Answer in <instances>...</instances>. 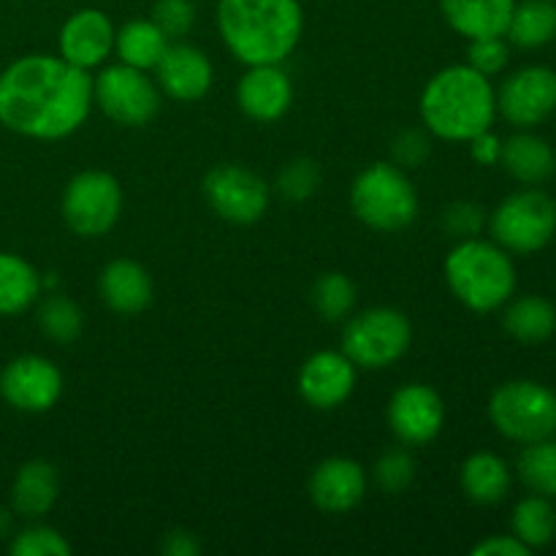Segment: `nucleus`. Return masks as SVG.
<instances>
[{"label":"nucleus","mask_w":556,"mask_h":556,"mask_svg":"<svg viewBox=\"0 0 556 556\" xmlns=\"http://www.w3.org/2000/svg\"><path fill=\"white\" fill-rule=\"evenodd\" d=\"M92 76L52 54H27L0 74V125L38 141L76 134L90 117Z\"/></svg>","instance_id":"nucleus-1"},{"label":"nucleus","mask_w":556,"mask_h":556,"mask_svg":"<svg viewBox=\"0 0 556 556\" xmlns=\"http://www.w3.org/2000/svg\"><path fill=\"white\" fill-rule=\"evenodd\" d=\"M217 30L239 63H286L302 41L304 11L299 0H220Z\"/></svg>","instance_id":"nucleus-2"},{"label":"nucleus","mask_w":556,"mask_h":556,"mask_svg":"<svg viewBox=\"0 0 556 556\" xmlns=\"http://www.w3.org/2000/svg\"><path fill=\"white\" fill-rule=\"evenodd\" d=\"M421 123L434 139L470 141L492 128L497 117V92L492 79L472 65L459 63L438 71L418 98Z\"/></svg>","instance_id":"nucleus-3"},{"label":"nucleus","mask_w":556,"mask_h":556,"mask_svg":"<svg viewBox=\"0 0 556 556\" xmlns=\"http://www.w3.org/2000/svg\"><path fill=\"white\" fill-rule=\"evenodd\" d=\"M443 269L451 293L472 313H494L505 307L516 291L510 253L486 239H462L448 253Z\"/></svg>","instance_id":"nucleus-4"},{"label":"nucleus","mask_w":556,"mask_h":556,"mask_svg":"<svg viewBox=\"0 0 556 556\" xmlns=\"http://www.w3.org/2000/svg\"><path fill=\"white\" fill-rule=\"evenodd\" d=\"M353 215L372 231L396 233L418 217V193L405 168L396 163H372L351 185Z\"/></svg>","instance_id":"nucleus-5"},{"label":"nucleus","mask_w":556,"mask_h":556,"mask_svg":"<svg viewBox=\"0 0 556 556\" xmlns=\"http://www.w3.org/2000/svg\"><path fill=\"white\" fill-rule=\"evenodd\" d=\"M489 421L521 445L554 438L556 394L538 380H508L489 400Z\"/></svg>","instance_id":"nucleus-6"},{"label":"nucleus","mask_w":556,"mask_h":556,"mask_svg":"<svg viewBox=\"0 0 556 556\" xmlns=\"http://www.w3.org/2000/svg\"><path fill=\"white\" fill-rule=\"evenodd\" d=\"M413 342V326L402 309L369 307L348 318L342 353L358 369H386L400 362Z\"/></svg>","instance_id":"nucleus-7"},{"label":"nucleus","mask_w":556,"mask_h":556,"mask_svg":"<svg viewBox=\"0 0 556 556\" xmlns=\"http://www.w3.org/2000/svg\"><path fill=\"white\" fill-rule=\"evenodd\" d=\"M489 231L503 250L532 255L546 248L556 233V201L535 188L516 190L489 215Z\"/></svg>","instance_id":"nucleus-8"},{"label":"nucleus","mask_w":556,"mask_h":556,"mask_svg":"<svg viewBox=\"0 0 556 556\" xmlns=\"http://www.w3.org/2000/svg\"><path fill=\"white\" fill-rule=\"evenodd\" d=\"M60 212L76 237H106L123 215V188L109 172H79L65 185Z\"/></svg>","instance_id":"nucleus-9"},{"label":"nucleus","mask_w":556,"mask_h":556,"mask_svg":"<svg viewBox=\"0 0 556 556\" xmlns=\"http://www.w3.org/2000/svg\"><path fill=\"white\" fill-rule=\"evenodd\" d=\"M92 101L112 123L141 128L152 123L161 109V87L147 76V71L114 63L92 76Z\"/></svg>","instance_id":"nucleus-10"},{"label":"nucleus","mask_w":556,"mask_h":556,"mask_svg":"<svg viewBox=\"0 0 556 556\" xmlns=\"http://www.w3.org/2000/svg\"><path fill=\"white\" fill-rule=\"evenodd\" d=\"M201 190H204V199L212 212L233 226L258 223L271 201L269 185L264 182V177L250 172L248 166H237V163H223V166L206 172Z\"/></svg>","instance_id":"nucleus-11"},{"label":"nucleus","mask_w":556,"mask_h":556,"mask_svg":"<svg viewBox=\"0 0 556 556\" xmlns=\"http://www.w3.org/2000/svg\"><path fill=\"white\" fill-rule=\"evenodd\" d=\"M0 396L20 413H47L63 396V372L38 353L16 356L0 372Z\"/></svg>","instance_id":"nucleus-12"},{"label":"nucleus","mask_w":556,"mask_h":556,"mask_svg":"<svg viewBox=\"0 0 556 556\" xmlns=\"http://www.w3.org/2000/svg\"><path fill=\"white\" fill-rule=\"evenodd\" d=\"M556 109V71L527 65L510 74L497 92V112L516 128H535Z\"/></svg>","instance_id":"nucleus-13"},{"label":"nucleus","mask_w":556,"mask_h":556,"mask_svg":"<svg viewBox=\"0 0 556 556\" xmlns=\"http://www.w3.org/2000/svg\"><path fill=\"white\" fill-rule=\"evenodd\" d=\"M386 418L402 445H427L443 432V396L427 383H405L391 396Z\"/></svg>","instance_id":"nucleus-14"},{"label":"nucleus","mask_w":556,"mask_h":556,"mask_svg":"<svg viewBox=\"0 0 556 556\" xmlns=\"http://www.w3.org/2000/svg\"><path fill=\"white\" fill-rule=\"evenodd\" d=\"M356 364L342 351H318L299 369V394L315 410H334L356 389Z\"/></svg>","instance_id":"nucleus-15"},{"label":"nucleus","mask_w":556,"mask_h":556,"mask_svg":"<svg viewBox=\"0 0 556 556\" xmlns=\"http://www.w3.org/2000/svg\"><path fill=\"white\" fill-rule=\"evenodd\" d=\"M152 71H155V81L163 96L179 103L204 98L215 81V68H212V60L206 58L204 49L185 41L168 43V49Z\"/></svg>","instance_id":"nucleus-16"},{"label":"nucleus","mask_w":556,"mask_h":556,"mask_svg":"<svg viewBox=\"0 0 556 556\" xmlns=\"http://www.w3.org/2000/svg\"><path fill=\"white\" fill-rule=\"evenodd\" d=\"M60 58L76 68L92 71L114 52V25L101 9H79L63 22L58 36Z\"/></svg>","instance_id":"nucleus-17"},{"label":"nucleus","mask_w":556,"mask_h":556,"mask_svg":"<svg viewBox=\"0 0 556 556\" xmlns=\"http://www.w3.org/2000/svg\"><path fill=\"white\" fill-rule=\"evenodd\" d=\"M237 103L255 123H277L293 103V81L282 63L248 65L237 85Z\"/></svg>","instance_id":"nucleus-18"},{"label":"nucleus","mask_w":556,"mask_h":556,"mask_svg":"<svg viewBox=\"0 0 556 556\" xmlns=\"http://www.w3.org/2000/svg\"><path fill=\"white\" fill-rule=\"evenodd\" d=\"M307 492L315 508L324 514H348L367 494V470L356 459L331 456L315 467Z\"/></svg>","instance_id":"nucleus-19"},{"label":"nucleus","mask_w":556,"mask_h":556,"mask_svg":"<svg viewBox=\"0 0 556 556\" xmlns=\"http://www.w3.org/2000/svg\"><path fill=\"white\" fill-rule=\"evenodd\" d=\"M98 293L112 313L139 315L152 302V277L139 261L114 258L98 275Z\"/></svg>","instance_id":"nucleus-20"},{"label":"nucleus","mask_w":556,"mask_h":556,"mask_svg":"<svg viewBox=\"0 0 556 556\" xmlns=\"http://www.w3.org/2000/svg\"><path fill=\"white\" fill-rule=\"evenodd\" d=\"M60 476L52 462L30 459L16 470L11 483V510L22 519H41L58 505Z\"/></svg>","instance_id":"nucleus-21"},{"label":"nucleus","mask_w":556,"mask_h":556,"mask_svg":"<svg viewBox=\"0 0 556 556\" xmlns=\"http://www.w3.org/2000/svg\"><path fill=\"white\" fill-rule=\"evenodd\" d=\"M516 0H440L445 22L467 41L505 36Z\"/></svg>","instance_id":"nucleus-22"},{"label":"nucleus","mask_w":556,"mask_h":556,"mask_svg":"<svg viewBox=\"0 0 556 556\" xmlns=\"http://www.w3.org/2000/svg\"><path fill=\"white\" fill-rule=\"evenodd\" d=\"M500 163L514 179L525 185H541L556 172V155L546 139L535 134H514L503 141Z\"/></svg>","instance_id":"nucleus-23"},{"label":"nucleus","mask_w":556,"mask_h":556,"mask_svg":"<svg viewBox=\"0 0 556 556\" xmlns=\"http://www.w3.org/2000/svg\"><path fill=\"white\" fill-rule=\"evenodd\" d=\"M462 492L476 505H497L510 492V467L489 451L467 456L459 472Z\"/></svg>","instance_id":"nucleus-24"},{"label":"nucleus","mask_w":556,"mask_h":556,"mask_svg":"<svg viewBox=\"0 0 556 556\" xmlns=\"http://www.w3.org/2000/svg\"><path fill=\"white\" fill-rule=\"evenodd\" d=\"M168 36L152 20H130L114 30V54L119 63L139 71H152L168 49Z\"/></svg>","instance_id":"nucleus-25"},{"label":"nucleus","mask_w":556,"mask_h":556,"mask_svg":"<svg viewBox=\"0 0 556 556\" xmlns=\"http://www.w3.org/2000/svg\"><path fill=\"white\" fill-rule=\"evenodd\" d=\"M503 326L516 342L521 345H541V342L552 340L556 331V307L548 299L521 296L516 302H508L503 315Z\"/></svg>","instance_id":"nucleus-26"},{"label":"nucleus","mask_w":556,"mask_h":556,"mask_svg":"<svg viewBox=\"0 0 556 556\" xmlns=\"http://www.w3.org/2000/svg\"><path fill=\"white\" fill-rule=\"evenodd\" d=\"M41 275L16 253H0V315H20L41 296Z\"/></svg>","instance_id":"nucleus-27"},{"label":"nucleus","mask_w":556,"mask_h":556,"mask_svg":"<svg viewBox=\"0 0 556 556\" xmlns=\"http://www.w3.org/2000/svg\"><path fill=\"white\" fill-rule=\"evenodd\" d=\"M505 36L519 49H541L556 38L554 0H516Z\"/></svg>","instance_id":"nucleus-28"},{"label":"nucleus","mask_w":556,"mask_h":556,"mask_svg":"<svg viewBox=\"0 0 556 556\" xmlns=\"http://www.w3.org/2000/svg\"><path fill=\"white\" fill-rule=\"evenodd\" d=\"M510 530L527 548H543L556 538V514L543 494H530L521 500L510 516Z\"/></svg>","instance_id":"nucleus-29"},{"label":"nucleus","mask_w":556,"mask_h":556,"mask_svg":"<svg viewBox=\"0 0 556 556\" xmlns=\"http://www.w3.org/2000/svg\"><path fill=\"white\" fill-rule=\"evenodd\" d=\"M356 282L342 271H326L315 280L313 286V307L329 324H340L348 320L356 309Z\"/></svg>","instance_id":"nucleus-30"},{"label":"nucleus","mask_w":556,"mask_h":556,"mask_svg":"<svg viewBox=\"0 0 556 556\" xmlns=\"http://www.w3.org/2000/svg\"><path fill=\"white\" fill-rule=\"evenodd\" d=\"M38 329L58 345H71L85 329V313L74 299L52 293L38 304Z\"/></svg>","instance_id":"nucleus-31"},{"label":"nucleus","mask_w":556,"mask_h":556,"mask_svg":"<svg viewBox=\"0 0 556 556\" xmlns=\"http://www.w3.org/2000/svg\"><path fill=\"white\" fill-rule=\"evenodd\" d=\"M521 483L530 489L532 494H543V497H556V443L552 438L538 440V443H527V448L519 456Z\"/></svg>","instance_id":"nucleus-32"},{"label":"nucleus","mask_w":556,"mask_h":556,"mask_svg":"<svg viewBox=\"0 0 556 556\" xmlns=\"http://www.w3.org/2000/svg\"><path fill=\"white\" fill-rule=\"evenodd\" d=\"M9 552L14 556H71L74 548L54 527L30 525L25 530L14 532Z\"/></svg>","instance_id":"nucleus-33"},{"label":"nucleus","mask_w":556,"mask_h":556,"mask_svg":"<svg viewBox=\"0 0 556 556\" xmlns=\"http://www.w3.org/2000/svg\"><path fill=\"white\" fill-rule=\"evenodd\" d=\"M372 478L383 492L389 494H402L416 478V459L410 456V451L405 448H391L375 462Z\"/></svg>","instance_id":"nucleus-34"},{"label":"nucleus","mask_w":556,"mask_h":556,"mask_svg":"<svg viewBox=\"0 0 556 556\" xmlns=\"http://www.w3.org/2000/svg\"><path fill=\"white\" fill-rule=\"evenodd\" d=\"M320 185V168L318 163L309 161V157H293L282 166V172L277 174V190H280L282 199L288 201H307L309 195H315Z\"/></svg>","instance_id":"nucleus-35"},{"label":"nucleus","mask_w":556,"mask_h":556,"mask_svg":"<svg viewBox=\"0 0 556 556\" xmlns=\"http://www.w3.org/2000/svg\"><path fill=\"white\" fill-rule=\"evenodd\" d=\"M440 223H443V231L448 237H456L462 242V239L478 237L486 228L489 217L483 212V206L476 204V201H454V204H448L443 210Z\"/></svg>","instance_id":"nucleus-36"},{"label":"nucleus","mask_w":556,"mask_h":556,"mask_svg":"<svg viewBox=\"0 0 556 556\" xmlns=\"http://www.w3.org/2000/svg\"><path fill=\"white\" fill-rule=\"evenodd\" d=\"M150 20L166 33L168 41H179L193 30L195 5L193 0H155Z\"/></svg>","instance_id":"nucleus-37"},{"label":"nucleus","mask_w":556,"mask_h":556,"mask_svg":"<svg viewBox=\"0 0 556 556\" xmlns=\"http://www.w3.org/2000/svg\"><path fill=\"white\" fill-rule=\"evenodd\" d=\"M432 155V134L427 128H405L391 141V157L400 168H418Z\"/></svg>","instance_id":"nucleus-38"},{"label":"nucleus","mask_w":556,"mask_h":556,"mask_svg":"<svg viewBox=\"0 0 556 556\" xmlns=\"http://www.w3.org/2000/svg\"><path fill=\"white\" fill-rule=\"evenodd\" d=\"M510 60V49L505 43L503 36H489V38H472L470 47H467V65L478 71L483 76H497L500 71H505Z\"/></svg>","instance_id":"nucleus-39"},{"label":"nucleus","mask_w":556,"mask_h":556,"mask_svg":"<svg viewBox=\"0 0 556 556\" xmlns=\"http://www.w3.org/2000/svg\"><path fill=\"white\" fill-rule=\"evenodd\" d=\"M476 556H527L530 548L519 541L516 535H492L486 541H481L478 546H472Z\"/></svg>","instance_id":"nucleus-40"},{"label":"nucleus","mask_w":556,"mask_h":556,"mask_svg":"<svg viewBox=\"0 0 556 556\" xmlns=\"http://www.w3.org/2000/svg\"><path fill=\"white\" fill-rule=\"evenodd\" d=\"M467 144H470L472 161L481 163V166H494V163H500L503 141H500L497 136L492 134V128L483 130V134H478L476 139H470V141H467Z\"/></svg>","instance_id":"nucleus-41"},{"label":"nucleus","mask_w":556,"mask_h":556,"mask_svg":"<svg viewBox=\"0 0 556 556\" xmlns=\"http://www.w3.org/2000/svg\"><path fill=\"white\" fill-rule=\"evenodd\" d=\"M161 552L166 556H199L201 541L190 530H172L163 538Z\"/></svg>","instance_id":"nucleus-42"},{"label":"nucleus","mask_w":556,"mask_h":556,"mask_svg":"<svg viewBox=\"0 0 556 556\" xmlns=\"http://www.w3.org/2000/svg\"><path fill=\"white\" fill-rule=\"evenodd\" d=\"M14 510H5L0 508V541H5V538H14Z\"/></svg>","instance_id":"nucleus-43"},{"label":"nucleus","mask_w":556,"mask_h":556,"mask_svg":"<svg viewBox=\"0 0 556 556\" xmlns=\"http://www.w3.org/2000/svg\"><path fill=\"white\" fill-rule=\"evenodd\" d=\"M554 514H556V510H554Z\"/></svg>","instance_id":"nucleus-44"}]
</instances>
